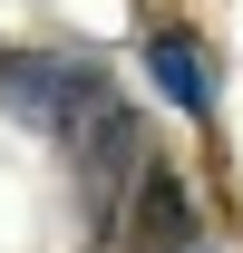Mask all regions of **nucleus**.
<instances>
[{"label": "nucleus", "instance_id": "obj_1", "mask_svg": "<svg viewBox=\"0 0 243 253\" xmlns=\"http://www.w3.org/2000/svg\"><path fill=\"white\" fill-rule=\"evenodd\" d=\"M0 107L20 126H39V136L78 146V136L117 107V88H107V68L68 59V49H10V59H0Z\"/></svg>", "mask_w": 243, "mask_h": 253}, {"label": "nucleus", "instance_id": "obj_3", "mask_svg": "<svg viewBox=\"0 0 243 253\" xmlns=\"http://www.w3.org/2000/svg\"><path fill=\"white\" fill-rule=\"evenodd\" d=\"M136 244L146 253H185L195 244V195H185V175L146 166V185H136Z\"/></svg>", "mask_w": 243, "mask_h": 253}, {"label": "nucleus", "instance_id": "obj_2", "mask_svg": "<svg viewBox=\"0 0 243 253\" xmlns=\"http://www.w3.org/2000/svg\"><path fill=\"white\" fill-rule=\"evenodd\" d=\"M146 78L165 107H185V117H214V49L195 30H146Z\"/></svg>", "mask_w": 243, "mask_h": 253}, {"label": "nucleus", "instance_id": "obj_4", "mask_svg": "<svg viewBox=\"0 0 243 253\" xmlns=\"http://www.w3.org/2000/svg\"><path fill=\"white\" fill-rule=\"evenodd\" d=\"M185 253H214V244H185Z\"/></svg>", "mask_w": 243, "mask_h": 253}]
</instances>
